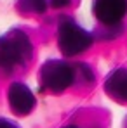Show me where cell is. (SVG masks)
Returning <instances> with one entry per match:
<instances>
[{
	"label": "cell",
	"instance_id": "6da1fadb",
	"mask_svg": "<svg viewBox=\"0 0 127 128\" xmlns=\"http://www.w3.org/2000/svg\"><path fill=\"white\" fill-rule=\"evenodd\" d=\"M31 57V42L23 31H11L0 38V68L12 69Z\"/></svg>",
	"mask_w": 127,
	"mask_h": 128
},
{
	"label": "cell",
	"instance_id": "52a82bcc",
	"mask_svg": "<svg viewBox=\"0 0 127 128\" xmlns=\"http://www.w3.org/2000/svg\"><path fill=\"white\" fill-rule=\"evenodd\" d=\"M47 7V0H19V9L23 12L40 14Z\"/></svg>",
	"mask_w": 127,
	"mask_h": 128
},
{
	"label": "cell",
	"instance_id": "8992f818",
	"mask_svg": "<svg viewBox=\"0 0 127 128\" xmlns=\"http://www.w3.org/2000/svg\"><path fill=\"white\" fill-rule=\"evenodd\" d=\"M105 92L118 102H127V69H115L105 82Z\"/></svg>",
	"mask_w": 127,
	"mask_h": 128
},
{
	"label": "cell",
	"instance_id": "9c48e42d",
	"mask_svg": "<svg viewBox=\"0 0 127 128\" xmlns=\"http://www.w3.org/2000/svg\"><path fill=\"white\" fill-rule=\"evenodd\" d=\"M0 128H18L14 123H11V121H7V120H4V118H0Z\"/></svg>",
	"mask_w": 127,
	"mask_h": 128
},
{
	"label": "cell",
	"instance_id": "3957f363",
	"mask_svg": "<svg viewBox=\"0 0 127 128\" xmlns=\"http://www.w3.org/2000/svg\"><path fill=\"white\" fill-rule=\"evenodd\" d=\"M40 80L51 92H63L73 83L75 71L63 61H47L40 69Z\"/></svg>",
	"mask_w": 127,
	"mask_h": 128
},
{
	"label": "cell",
	"instance_id": "ba28073f",
	"mask_svg": "<svg viewBox=\"0 0 127 128\" xmlns=\"http://www.w3.org/2000/svg\"><path fill=\"white\" fill-rule=\"evenodd\" d=\"M68 4H70V0H51V5H52V7H56V9L64 7V5H68Z\"/></svg>",
	"mask_w": 127,
	"mask_h": 128
},
{
	"label": "cell",
	"instance_id": "30bf717a",
	"mask_svg": "<svg viewBox=\"0 0 127 128\" xmlns=\"http://www.w3.org/2000/svg\"><path fill=\"white\" fill-rule=\"evenodd\" d=\"M70 128H75V126H70Z\"/></svg>",
	"mask_w": 127,
	"mask_h": 128
},
{
	"label": "cell",
	"instance_id": "5b68a950",
	"mask_svg": "<svg viewBox=\"0 0 127 128\" xmlns=\"http://www.w3.org/2000/svg\"><path fill=\"white\" fill-rule=\"evenodd\" d=\"M7 99H9L11 111L19 114V116L30 114L31 109L35 107V97H33L31 90L26 85H23V83H12L9 86Z\"/></svg>",
	"mask_w": 127,
	"mask_h": 128
},
{
	"label": "cell",
	"instance_id": "277c9868",
	"mask_svg": "<svg viewBox=\"0 0 127 128\" xmlns=\"http://www.w3.org/2000/svg\"><path fill=\"white\" fill-rule=\"evenodd\" d=\"M127 14V0H94V16L106 26H115Z\"/></svg>",
	"mask_w": 127,
	"mask_h": 128
},
{
	"label": "cell",
	"instance_id": "7a4b0ae2",
	"mask_svg": "<svg viewBox=\"0 0 127 128\" xmlns=\"http://www.w3.org/2000/svg\"><path fill=\"white\" fill-rule=\"evenodd\" d=\"M58 43H59V48H61V52L64 56L71 57V56H77V54L87 50L92 43V38L78 24H75L70 19H64L59 24Z\"/></svg>",
	"mask_w": 127,
	"mask_h": 128
}]
</instances>
